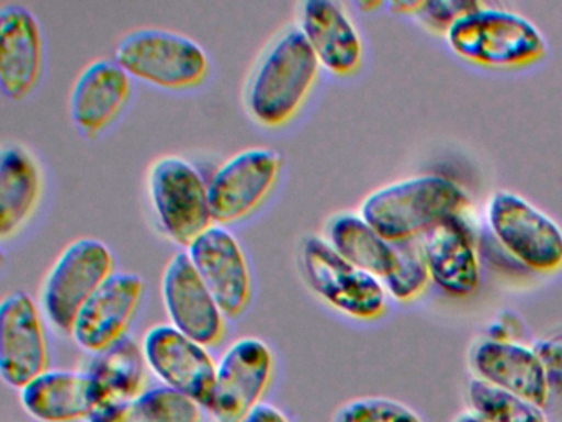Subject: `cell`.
<instances>
[{"mask_svg": "<svg viewBox=\"0 0 562 422\" xmlns=\"http://www.w3.org/2000/svg\"><path fill=\"white\" fill-rule=\"evenodd\" d=\"M324 237L345 259L381 282L396 269V243L378 233L360 213L334 214L325 226Z\"/></svg>", "mask_w": 562, "mask_h": 422, "instance_id": "603a6c76", "label": "cell"}, {"mask_svg": "<svg viewBox=\"0 0 562 422\" xmlns=\"http://www.w3.org/2000/svg\"><path fill=\"white\" fill-rule=\"evenodd\" d=\"M299 29L317 55L322 68L347 78L360 71L364 46L360 32L344 3L307 0L299 5Z\"/></svg>", "mask_w": 562, "mask_h": 422, "instance_id": "d6986e66", "label": "cell"}, {"mask_svg": "<svg viewBox=\"0 0 562 422\" xmlns=\"http://www.w3.org/2000/svg\"><path fill=\"white\" fill-rule=\"evenodd\" d=\"M397 266L394 273L383 280L387 296L397 302L417 299L430 282L429 270L420 251L419 240L396 243Z\"/></svg>", "mask_w": 562, "mask_h": 422, "instance_id": "4316f807", "label": "cell"}, {"mask_svg": "<svg viewBox=\"0 0 562 422\" xmlns=\"http://www.w3.org/2000/svg\"><path fill=\"white\" fill-rule=\"evenodd\" d=\"M243 422H291L288 415L278 408V406L271 404V402H261L256 406L248 418Z\"/></svg>", "mask_w": 562, "mask_h": 422, "instance_id": "1f68e13d", "label": "cell"}, {"mask_svg": "<svg viewBox=\"0 0 562 422\" xmlns=\"http://www.w3.org/2000/svg\"><path fill=\"white\" fill-rule=\"evenodd\" d=\"M126 404L127 402L104 398L103 401L91 411V414L88 415L85 422H121Z\"/></svg>", "mask_w": 562, "mask_h": 422, "instance_id": "4dcf8cb0", "label": "cell"}, {"mask_svg": "<svg viewBox=\"0 0 562 422\" xmlns=\"http://www.w3.org/2000/svg\"><path fill=\"white\" fill-rule=\"evenodd\" d=\"M419 244L430 282L450 297L475 292L482 280V256L475 231L465 214L443 221L424 234Z\"/></svg>", "mask_w": 562, "mask_h": 422, "instance_id": "2e32d148", "label": "cell"}, {"mask_svg": "<svg viewBox=\"0 0 562 422\" xmlns=\"http://www.w3.org/2000/svg\"><path fill=\"white\" fill-rule=\"evenodd\" d=\"M114 59L131 78L173 91L199 88L210 75L209 55L202 45L164 29L127 33L117 43Z\"/></svg>", "mask_w": 562, "mask_h": 422, "instance_id": "277c9868", "label": "cell"}, {"mask_svg": "<svg viewBox=\"0 0 562 422\" xmlns=\"http://www.w3.org/2000/svg\"><path fill=\"white\" fill-rule=\"evenodd\" d=\"M331 422H423L419 414L396 399L361 396L338 406Z\"/></svg>", "mask_w": 562, "mask_h": 422, "instance_id": "83f0119b", "label": "cell"}, {"mask_svg": "<svg viewBox=\"0 0 562 422\" xmlns=\"http://www.w3.org/2000/svg\"><path fill=\"white\" fill-rule=\"evenodd\" d=\"M479 0H437V2H420L414 15L419 16L424 25L446 35L449 26L463 13L472 10Z\"/></svg>", "mask_w": 562, "mask_h": 422, "instance_id": "f1b7e54d", "label": "cell"}, {"mask_svg": "<svg viewBox=\"0 0 562 422\" xmlns=\"http://www.w3.org/2000/svg\"><path fill=\"white\" fill-rule=\"evenodd\" d=\"M321 68L302 30L297 25L282 29L262 49L246 81L249 118L268 129L294 121L314 91Z\"/></svg>", "mask_w": 562, "mask_h": 422, "instance_id": "6da1fadb", "label": "cell"}, {"mask_svg": "<svg viewBox=\"0 0 562 422\" xmlns=\"http://www.w3.org/2000/svg\"><path fill=\"white\" fill-rule=\"evenodd\" d=\"M469 404L485 422H548L544 408L479 378L470 381Z\"/></svg>", "mask_w": 562, "mask_h": 422, "instance_id": "484cf974", "label": "cell"}, {"mask_svg": "<svg viewBox=\"0 0 562 422\" xmlns=\"http://www.w3.org/2000/svg\"><path fill=\"white\" fill-rule=\"evenodd\" d=\"M469 363L475 378L535 402L539 408H546L551 399L548 376L532 346L482 336L470 348Z\"/></svg>", "mask_w": 562, "mask_h": 422, "instance_id": "e0dca14e", "label": "cell"}, {"mask_svg": "<svg viewBox=\"0 0 562 422\" xmlns=\"http://www.w3.org/2000/svg\"><path fill=\"white\" fill-rule=\"evenodd\" d=\"M44 175L37 158L21 144H5L0 152V237L15 236L37 211Z\"/></svg>", "mask_w": 562, "mask_h": 422, "instance_id": "7402d4cb", "label": "cell"}, {"mask_svg": "<svg viewBox=\"0 0 562 422\" xmlns=\"http://www.w3.org/2000/svg\"><path fill=\"white\" fill-rule=\"evenodd\" d=\"M274 353L258 336L235 340L216 363L215 386L206 411L216 422H243L261 404L274 376Z\"/></svg>", "mask_w": 562, "mask_h": 422, "instance_id": "9c48e42d", "label": "cell"}, {"mask_svg": "<svg viewBox=\"0 0 562 422\" xmlns=\"http://www.w3.org/2000/svg\"><path fill=\"white\" fill-rule=\"evenodd\" d=\"M131 79L116 59L98 58L88 63L75 79L70 92L75 127L90 138L110 127L130 102Z\"/></svg>", "mask_w": 562, "mask_h": 422, "instance_id": "ffe728a7", "label": "cell"}, {"mask_svg": "<svg viewBox=\"0 0 562 422\" xmlns=\"http://www.w3.org/2000/svg\"><path fill=\"white\" fill-rule=\"evenodd\" d=\"M486 224L499 246L528 273L562 269V227L521 195L495 191L486 204Z\"/></svg>", "mask_w": 562, "mask_h": 422, "instance_id": "52a82bcc", "label": "cell"}, {"mask_svg": "<svg viewBox=\"0 0 562 422\" xmlns=\"http://www.w3.org/2000/svg\"><path fill=\"white\" fill-rule=\"evenodd\" d=\"M44 35L37 16L21 3L0 7V86L12 101L27 98L42 78Z\"/></svg>", "mask_w": 562, "mask_h": 422, "instance_id": "ac0fdd59", "label": "cell"}, {"mask_svg": "<svg viewBox=\"0 0 562 422\" xmlns=\"http://www.w3.org/2000/svg\"><path fill=\"white\" fill-rule=\"evenodd\" d=\"M146 292L136 273H114L85 303L71 330V338L90 355L104 352L126 338Z\"/></svg>", "mask_w": 562, "mask_h": 422, "instance_id": "9a60e30c", "label": "cell"}, {"mask_svg": "<svg viewBox=\"0 0 562 422\" xmlns=\"http://www.w3.org/2000/svg\"><path fill=\"white\" fill-rule=\"evenodd\" d=\"M147 195L160 230L180 246L189 247L215 224L209 184L199 168L180 155H166L150 165Z\"/></svg>", "mask_w": 562, "mask_h": 422, "instance_id": "8992f818", "label": "cell"}, {"mask_svg": "<svg viewBox=\"0 0 562 422\" xmlns=\"http://www.w3.org/2000/svg\"><path fill=\"white\" fill-rule=\"evenodd\" d=\"M453 422H485L479 418V415L473 414L472 411L462 412V414L457 415L453 419Z\"/></svg>", "mask_w": 562, "mask_h": 422, "instance_id": "d6a6232c", "label": "cell"}, {"mask_svg": "<svg viewBox=\"0 0 562 422\" xmlns=\"http://www.w3.org/2000/svg\"><path fill=\"white\" fill-rule=\"evenodd\" d=\"M160 290L170 325L206 348L223 342L226 315L196 273L187 251H180L167 263Z\"/></svg>", "mask_w": 562, "mask_h": 422, "instance_id": "5bb4252c", "label": "cell"}, {"mask_svg": "<svg viewBox=\"0 0 562 422\" xmlns=\"http://www.w3.org/2000/svg\"><path fill=\"white\" fill-rule=\"evenodd\" d=\"M187 254L226 319L241 316L251 306L252 274L235 234L213 224L187 247Z\"/></svg>", "mask_w": 562, "mask_h": 422, "instance_id": "4fadbf2b", "label": "cell"}, {"mask_svg": "<svg viewBox=\"0 0 562 422\" xmlns=\"http://www.w3.org/2000/svg\"><path fill=\"white\" fill-rule=\"evenodd\" d=\"M470 195L459 181L440 174H420L371 191L360 214L391 243L420 240L452 216L467 214Z\"/></svg>", "mask_w": 562, "mask_h": 422, "instance_id": "7a4b0ae2", "label": "cell"}, {"mask_svg": "<svg viewBox=\"0 0 562 422\" xmlns=\"http://www.w3.org/2000/svg\"><path fill=\"white\" fill-rule=\"evenodd\" d=\"M299 264L312 292L331 309L361 322L386 313L383 282L345 259L324 236L312 234L302 241Z\"/></svg>", "mask_w": 562, "mask_h": 422, "instance_id": "5b68a950", "label": "cell"}, {"mask_svg": "<svg viewBox=\"0 0 562 422\" xmlns=\"http://www.w3.org/2000/svg\"><path fill=\"white\" fill-rule=\"evenodd\" d=\"M282 155L274 148L251 147L232 155L209 181L215 224L238 223L251 216L278 185Z\"/></svg>", "mask_w": 562, "mask_h": 422, "instance_id": "30bf717a", "label": "cell"}, {"mask_svg": "<svg viewBox=\"0 0 562 422\" xmlns=\"http://www.w3.org/2000/svg\"><path fill=\"white\" fill-rule=\"evenodd\" d=\"M114 270L113 251L97 237H80L68 244L45 276L41 306L48 322L71 335L78 313Z\"/></svg>", "mask_w": 562, "mask_h": 422, "instance_id": "ba28073f", "label": "cell"}, {"mask_svg": "<svg viewBox=\"0 0 562 422\" xmlns=\"http://www.w3.org/2000/svg\"><path fill=\"white\" fill-rule=\"evenodd\" d=\"M83 369L103 386L106 398L114 401L130 402L146 391L149 369L146 356L143 345L130 335L111 348L91 355Z\"/></svg>", "mask_w": 562, "mask_h": 422, "instance_id": "cb8c5ba5", "label": "cell"}, {"mask_svg": "<svg viewBox=\"0 0 562 422\" xmlns=\"http://www.w3.org/2000/svg\"><path fill=\"white\" fill-rule=\"evenodd\" d=\"M104 395L103 386L85 369L48 368L21 389V404L38 422L87 421Z\"/></svg>", "mask_w": 562, "mask_h": 422, "instance_id": "44dd1931", "label": "cell"}, {"mask_svg": "<svg viewBox=\"0 0 562 422\" xmlns=\"http://www.w3.org/2000/svg\"><path fill=\"white\" fill-rule=\"evenodd\" d=\"M459 58L483 68H526L541 62L548 42L541 30L521 13L479 2L446 32Z\"/></svg>", "mask_w": 562, "mask_h": 422, "instance_id": "3957f363", "label": "cell"}, {"mask_svg": "<svg viewBox=\"0 0 562 422\" xmlns=\"http://www.w3.org/2000/svg\"><path fill=\"white\" fill-rule=\"evenodd\" d=\"M50 362L41 310L24 290L8 293L0 303V375L12 389H24Z\"/></svg>", "mask_w": 562, "mask_h": 422, "instance_id": "8fae6325", "label": "cell"}, {"mask_svg": "<svg viewBox=\"0 0 562 422\" xmlns=\"http://www.w3.org/2000/svg\"><path fill=\"white\" fill-rule=\"evenodd\" d=\"M202 409L189 396L162 385L127 402L121 422H200Z\"/></svg>", "mask_w": 562, "mask_h": 422, "instance_id": "d4e9b609", "label": "cell"}, {"mask_svg": "<svg viewBox=\"0 0 562 422\" xmlns=\"http://www.w3.org/2000/svg\"><path fill=\"white\" fill-rule=\"evenodd\" d=\"M532 349L541 359L542 368L548 376L551 398H562V329L536 340Z\"/></svg>", "mask_w": 562, "mask_h": 422, "instance_id": "f546056e", "label": "cell"}, {"mask_svg": "<svg viewBox=\"0 0 562 422\" xmlns=\"http://www.w3.org/2000/svg\"><path fill=\"white\" fill-rule=\"evenodd\" d=\"M140 345L147 368L164 386L189 396L206 409L215 386L216 363L205 345L183 335L170 323L150 326Z\"/></svg>", "mask_w": 562, "mask_h": 422, "instance_id": "7c38bea8", "label": "cell"}]
</instances>
